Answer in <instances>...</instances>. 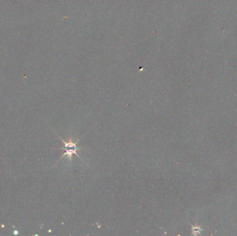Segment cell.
<instances>
[{
  "mask_svg": "<svg viewBox=\"0 0 237 236\" xmlns=\"http://www.w3.org/2000/svg\"><path fill=\"white\" fill-rule=\"evenodd\" d=\"M60 138H61V141L63 143L64 145H65V147H64L63 149L65 150V153H64L63 155H62L61 159H62L63 157V156H67L68 159L70 160V162H72L73 154H76V155L78 156L79 157H81V156H80L79 154L77 153V150H79V149H81V147H78L76 146V144L78 143L80 139H79L78 141H77L74 142L72 141V136H70V138H69L68 141H64L63 138L61 137H60Z\"/></svg>",
  "mask_w": 237,
  "mask_h": 236,
  "instance_id": "obj_1",
  "label": "cell"
}]
</instances>
